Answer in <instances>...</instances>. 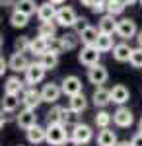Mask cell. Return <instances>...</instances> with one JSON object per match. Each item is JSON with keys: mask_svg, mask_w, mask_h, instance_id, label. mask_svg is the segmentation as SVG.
<instances>
[{"mask_svg": "<svg viewBox=\"0 0 142 146\" xmlns=\"http://www.w3.org/2000/svg\"><path fill=\"white\" fill-rule=\"evenodd\" d=\"M70 140V135L62 123H47V144L49 146H62Z\"/></svg>", "mask_w": 142, "mask_h": 146, "instance_id": "cell-1", "label": "cell"}, {"mask_svg": "<svg viewBox=\"0 0 142 146\" xmlns=\"http://www.w3.org/2000/svg\"><path fill=\"white\" fill-rule=\"evenodd\" d=\"M92 138H94V131H92L90 125L78 123L70 131V142L76 146H86L88 142H92Z\"/></svg>", "mask_w": 142, "mask_h": 146, "instance_id": "cell-2", "label": "cell"}, {"mask_svg": "<svg viewBox=\"0 0 142 146\" xmlns=\"http://www.w3.org/2000/svg\"><path fill=\"white\" fill-rule=\"evenodd\" d=\"M117 37H121L123 41H131V39H136L138 35V27H136V22L132 18H121L119 23H117Z\"/></svg>", "mask_w": 142, "mask_h": 146, "instance_id": "cell-3", "label": "cell"}, {"mask_svg": "<svg viewBox=\"0 0 142 146\" xmlns=\"http://www.w3.org/2000/svg\"><path fill=\"white\" fill-rule=\"evenodd\" d=\"M99 60H101V53L98 51V47L84 45L82 49H80V53H78V62L84 64V66H88V68L99 64Z\"/></svg>", "mask_w": 142, "mask_h": 146, "instance_id": "cell-4", "label": "cell"}, {"mask_svg": "<svg viewBox=\"0 0 142 146\" xmlns=\"http://www.w3.org/2000/svg\"><path fill=\"white\" fill-rule=\"evenodd\" d=\"M45 74H47V70H45L39 62H31L29 66H27V70L23 72V80H25V84L27 86H37V84H41L45 80Z\"/></svg>", "mask_w": 142, "mask_h": 146, "instance_id": "cell-5", "label": "cell"}, {"mask_svg": "<svg viewBox=\"0 0 142 146\" xmlns=\"http://www.w3.org/2000/svg\"><path fill=\"white\" fill-rule=\"evenodd\" d=\"M55 22L60 27H74V23L78 22V14L72 6H60L58 12H56Z\"/></svg>", "mask_w": 142, "mask_h": 146, "instance_id": "cell-6", "label": "cell"}, {"mask_svg": "<svg viewBox=\"0 0 142 146\" xmlns=\"http://www.w3.org/2000/svg\"><path fill=\"white\" fill-rule=\"evenodd\" d=\"M43 103V98H41V90H37V88H33V86H27L22 94V105L23 107H27V109H35L37 111V107Z\"/></svg>", "mask_w": 142, "mask_h": 146, "instance_id": "cell-7", "label": "cell"}, {"mask_svg": "<svg viewBox=\"0 0 142 146\" xmlns=\"http://www.w3.org/2000/svg\"><path fill=\"white\" fill-rule=\"evenodd\" d=\"M60 96H62L60 84H56V82H47V84H43V88H41L43 103H53V105H55L56 101L60 100Z\"/></svg>", "mask_w": 142, "mask_h": 146, "instance_id": "cell-8", "label": "cell"}, {"mask_svg": "<svg viewBox=\"0 0 142 146\" xmlns=\"http://www.w3.org/2000/svg\"><path fill=\"white\" fill-rule=\"evenodd\" d=\"M88 80H90V84H94L96 88H99V86H103L109 80V72H107V68L99 62L96 66L88 68Z\"/></svg>", "mask_w": 142, "mask_h": 146, "instance_id": "cell-9", "label": "cell"}, {"mask_svg": "<svg viewBox=\"0 0 142 146\" xmlns=\"http://www.w3.org/2000/svg\"><path fill=\"white\" fill-rule=\"evenodd\" d=\"M60 88H62V94L68 96V98H72V96H78V94H82V80L74 76V74H70V76H64L62 82H60Z\"/></svg>", "mask_w": 142, "mask_h": 146, "instance_id": "cell-10", "label": "cell"}, {"mask_svg": "<svg viewBox=\"0 0 142 146\" xmlns=\"http://www.w3.org/2000/svg\"><path fill=\"white\" fill-rule=\"evenodd\" d=\"M16 125L20 127V129H23V131H29L31 127H35L37 123V113H35V109H27V107H23L22 111L16 115Z\"/></svg>", "mask_w": 142, "mask_h": 146, "instance_id": "cell-11", "label": "cell"}, {"mask_svg": "<svg viewBox=\"0 0 142 146\" xmlns=\"http://www.w3.org/2000/svg\"><path fill=\"white\" fill-rule=\"evenodd\" d=\"M113 123L117 125L119 129H129V127L134 123V115H132V111L129 107L121 105V107H117L115 113H113Z\"/></svg>", "mask_w": 142, "mask_h": 146, "instance_id": "cell-12", "label": "cell"}, {"mask_svg": "<svg viewBox=\"0 0 142 146\" xmlns=\"http://www.w3.org/2000/svg\"><path fill=\"white\" fill-rule=\"evenodd\" d=\"M129 100H131V92H129V88L125 84H115L111 88V103H115V105L121 107V105H125Z\"/></svg>", "mask_w": 142, "mask_h": 146, "instance_id": "cell-13", "label": "cell"}, {"mask_svg": "<svg viewBox=\"0 0 142 146\" xmlns=\"http://www.w3.org/2000/svg\"><path fill=\"white\" fill-rule=\"evenodd\" d=\"M27 88L25 80H22L20 76H10L4 82V94H14V96H22L23 90Z\"/></svg>", "mask_w": 142, "mask_h": 146, "instance_id": "cell-14", "label": "cell"}, {"mask_svg": "<svg viewBox=\"0 0 142 146\" xmlns=\"http://www.w3.org/2000/svg\"><path fill=\"white\" fill-rule=\"evenodd\" d=\"M92 101H94V105H96L98 109H105L111 103V90L103 88V86L96 88L94 94H92Z\"/></svg>", "mask_w": 142, "mask_h": 146, "instance_id": "cell-15", "label": "cell"}, {"mask_svg": "<svg viewBox=\"0 0 142 146\" xmlns=\"http://www.w3.org/2000/svg\"><path fill=\"white\" fill-rule=\"evenodd\" d=\"M117 20H115V16H111V14H103L101 18H99L98 22V29L99 33H105V35H115L117 33Z\"/></svg>", "mask_w": 142, "mask_h": 146, "instance_id": "cell-16", "label": "cell"}, {"mask_svg": "<svg viewBox=\"0 0 142 146\" xmlns=\"http://www.w3.org/2000/svg\"><path fill=\"white\" fill-rule=\"evenodd\" d=\"M56 12H58V8L47 0V2H43V4H39V10H37V20H39L41 23H43V22H55Z\"/></svg>", "mask_w": 142, "mask_h": 146, "instance_id": "cell-17", "label": "cell"}, {"mask_svg": "<svg viewBox=\"0 0 142 146\" xmlns=\"http://www.w3.org/2000/svg\"><path fill=\"white\" fill-rule=\"evenodd\" d=\"M25 138L29 144H41V142H47V127H41V125H35L29 131H25Z\"/></svg>", "mask_w": 142, "mask_h": 146, "instance_id": "cell-18", "label": "cell"}, {"mask_svg": "<svg viewBox=\"0 0 142 146\" xmlns=\"http://www.w3.org/2000/svg\"><path fill=\"white\" fill-rule=\"evenodd\" d=\"M8 64H10V70H14V72H25L31 62L27 60L25 53H14L8 58Z\"/></svg>", "mask_w": 142, "mask_h": 146, "instance_id": "cell-19", "label": "cell"}, {"mask_svg": "<svg viewBox=\"0 0 142 146\" xmlns=\"http://www.w3.org/2000/svg\"><path fill=\"white\" fill-rule=\"evenodd\" d=\"M119 144V138H117V133L107 127V129H101L98 133V146H117Z\"/></svg>", "mask_w": 142, "mask_h": 146, "instance_id": "cell-20", "label": "cell"}, {"mask_svg": "<svg viewBox=\"0 0 142 146\" xmlns=\"http://www.w3.org/2000/svg\"><path fill=\"white\" fill-rule=\"evenodd\" d=\"M131 55H132V47L129 45L127 41L117 43L115 49H113V58H115L117 62H129V60H131Z\"/></svg>", "mask_w": 142, "mask_h": 146, "instance_id": "cell-21", "label": "cell"}, {"mask_svg": "<svg viewBox=\"0 0 142 146\" xmlns=\"http://www.w3.org/2000/svg\"><path fill=\"white\" fill-rule=\"evenodd\" d=\"M29 53H31L33 56H43L45 53H49V39H45V37H35V39H31V47H29Z\"/></svg>", "mask_w": 142, "mask_h": 146, "instance_id": "cell-22", "label": "cell"}, {"mask_svg": "<svg viewBox=\"0 0 142 146\" xmlns=\"http://www.w3.org/2000/svg\"><path fill=\"white\" fill-rule=\"evenodd\" d=\"M68 107L72 109L74 113H84L88 109V98L84 96V92L82 94H78V96H72V98H68Z\"/></svg>", "mask_w": 142, "mask_h": 146, "instance_id": "cell-23", "label": "cell"}, {"mask_svg": "<svg viewBox=\"0 0 142 146\" xmlns=\"http://www.w3.org/2000/svg\"><path fill=\"white\" fill-rule=\"evenodd\" d=\"M58 39H60V45H62V51H64V53L76 51V49H78V43H82L78 33H64L62 37H58Z\"/></svg>", "mask_w": 142, "mask_h": 146, "instance_id": "cell-24", "label": "cell"}, {"mask_svg": "<svg viewBox=\"0 0 142 146\" xmlns=\"http://www.w3.org/2000/svg\"><path fill=\"white\" fill-rule=\"evenodd\" d=\"M80 35V41H82V45H88V47H96V41H98L99 37V29L98 27H94V25H90V27H86Z\"/></svg>", "mask_w": 142, "mask_h": 146, "instance_id": "cell-25", "label": "cell"}, {"mask_svg": "<svg viewBox=\"0 0 142 146\" xmlns=\"http://www.w3.org/2000/svg\"><path fill=\"white\" fill-rule=\"evenodd\" d=\"M16 10L31 18V16H37L39 4H37L35 0H18V2H16Z\"/></svg>", "mask_w": 142, "mask_h": 146, "instance_id": "cell-26", "label": "cell"}, {"mask_svg": "<svg viewBox=\"0 0 142 146\" xmlns=\"http://www.w3.org/2000/svg\"><path fill=\"white\" fill-rule=\"evenodd\" d=\"M115 39H113V35H105V33H99L98 41H96V47H98V51L103 55V53H109L115 49Z\"/></svg>", "mask_w": 142, "mask_h": 146, "instance_id": "cell-27", "label": "cell"}, {"mask_svg": "<svg viewBox=\"0 0 142 146\" xmlns=\"http://www.w3.org/2000/svg\"><path fill=\"white\" fill-rule=\"evenodd\" d=\"M56 22H43L39 23L37 27V35L39 37H45V39H55L56 37Z\"/></svg>", "mask_w": 142, "mask_h": 146, "instance_id": "cell-28", "label": "cell"}, {"mask_svg": "<svg viewBox=\"0 0 142 146\" xmlns=\"http://www.w3.org/2000/svg\"><path fill=\"white\" fill-rule=\"evenodd\" d=\"M22 103V96H14V94H4L2 98V111H16Z\"/></svg>", "mask_w": 142, "mask_h": 146, "instance_id": "cell-29", "label": "cell"}, {"mask_svg": "<svg viewBox=\"0 0 142 146\" xmlns=\"http://www.w3.org/2000/svg\"><path fill=\"white\" fill-rule=\"evenodd\" d=\"M37 62H39L45 70H55V68L58 66V55L49 51V53H45L43 56H39V58H37Z\"/></svg>", "mask_w": 142, "mask_h": 146, "instance_id": "cell-30", "label": "cell"}, {"mask_svg": "<svg viewBox=\"0 0 142 146\" xmlns=\"http://www.w3.org/2000/svg\"><path fill=\"white\" fill-rule=\"evenodd\" d=\"M94 123L98 125L99 129H107L111 123H113V113L105 111V109H99L96 113V117H94Z\"/></svg>", "mask_w": 142, "mask_h": 146, "instance_id": "cell-31", "label": "cell"}, {"mask_svg": "<svg viewBox=\"0 0 142 146\" xmlns=\"http://www.w3.org/2000/svg\"><path fill=\"white\" fill-rule=\"evenodd\" d=\"M10 23H12V27L22 29V27H25V25L29 23V16H25V14H22V12L14 10L10 14Z\"/></svg>", "mask_w": 142, "mask_h": 146, "instance_id": "cell-32", "label": "cell"}, {"mask_svg": "<svg viewBox=\"0 0 142 146\" xmlns=\"http://www.w3.org/2000/svg\"><path fill=\"white\" fill-rule=\"evenodd\" d=\"M62 117H64V107L55 103L47 113V123H62Z\"/></svg>", "mask_w": 142, "mask_h": 146, "instance_id": "cell-33", "label": "cell"}, {"mask_svg": "<svg viewBox=\"0 0 142 146\" xmlns=\"http://www.w3.org/2000/svg\"><path fill=\"white\" fill-rule=\"evenodd\" d=\"M29 47H31V39L27 35H20L14 41V53H29Z\"/></svg>", "mask_w": 142, "mask_h": 146, "instance_id": "cell-34", "label": "cell"}, {"mask_svg": "<svg viewBox=\"0 0 142 146\" xmlns=\"http://www.w3.org/2000/svg\"><path fill=\"white\" fill-rule=\"evenodd\" d=\"M129 64L132 68H142V47H136V49H132V55H131V60H129Z\"/></svg>", "mask_w": 142, "mask_h": 146, "instance_id": "cell-35", "label": "cell"}, {"mask_svg": "<svg viewBox=\"0 0 142 146\" xmlns=\"http://www.w3.org/2000/svg\"><path fill=\"white\" fill-rule=\"evenodd\" d=\"M86 27H90V22H88L86 18H78V22L74 23V29H76V33H82Z\"/></svg>", "mask_w": 142, "mask_h": 146, "instance_id": "cell-36", "label": "cell"}, {"mask_svg": "<svg viewBox=\"0 0 142 146\" xmlns=\"http://www.w3.org/2000/svg\"><path fill=\"white\" fill-rule=\"evenodd\" d=\"M6 70H10V64H8V60L2 56V58H0V76H4Z\"/></svg>", "mask_w": 142, "mask_h": 146, "instance_id": "cell-37", "label": "cell"}, {"mask_svg": "<svg viewBox=\"0 0 142 146\" xmlns=\"http://www.w3.org/2000/svg\"><path fill=\"white\" fill-rule=\"evenodd\" d=\"M131 144L132 146H142V133H136V135L131 138Z\"/></svg>", "mask_w": 142, "mask_h": 146, "instance_id": "cell-38", "label": "cell"}, {"mask_svg": "<svg viewBox=\"0 0 142 146\" xmlns=\"http://www.w3.org/2000/svg\"><path fill=\"white\" fill-rule=\"evenodd\" d=\"M80 2H82V6H88V8L92 10V8H94V6L98 4L99 0H80Z\"/></svg>", "mask_w": 142, "mask_h": 146, "instance_id": "cell-39", "label": "cell"}, {"mask_svg": "<svg viewBox=\"0 0 142 146\" xmlns=\"http://www.w3.org/2000/svg\"><path fill=\"white\" fill-rule=\"evenodd\" d=\"M16 2H18V0H0V4H2L4 8H10V6H16Z\"/></svg>", "mask_w": 142, "mask_h": 146, "instance_id": "cell-40", "label": "cell"}, {"mask_svg": "<svg viewBox=\"0 0 142 146\" xmlns=\"http://www.w3.org/2000/svg\"><path fill=\"white\" fill-rule=\"evenodd\" d=\"M136 45L142 47V29H138V35H136Z\"/></svg>", "mask_w": 142, "mask_h": 146, "instance_id": "cell-41", "label": "cell"}, {"mask_svg": "<svg viewBox=\"0 0 142 146\" xmlns=\"http://www.w3.org/2000/svg\"><path fill=\"white\" fill-rule=\"evenodd\" d=\"M121 2H123L125 6H134V4H136L138 0H121Z\"/></svg>", "mask_w": 142, "mask_h": 146, "instance_id": "cell-42", "label": "cell"}, {"mask_svg": "<svg viewBox=\"0 0 142 146\" xmlns=\"http://www.w3.org/2000/svg\"><path fill=\"white\" fill-rule=\"evenodd\" d=\"M51 4H55V6H62V4H66V0H49Z\"/></svg>", "mask_w": 142, "mask_h": 146, "instance_id": "cell-43", "label": "cell"}, {"mask_svg": "<svg viewBox=\"0 0 142 146\" xmlns=\"http://www.w3.org/2000/svg\"><path fill=\"white\" fill-rule=\"evenodd\" d=\"M117 146H132V144H131V140H119Z\"/></svg>", "mask_w": 142, "mask_h": 146, "instance_id": "cell-44", "label": "cell"}, {"mask_svg": "<svg viewBox=\"0 0 142 146\" xmlns=\"http://www.w3.org/2000/svg\"><path fill=\"white\" fill-rule=\"evenodd\" d=\"M138 131L142 133V117H140V121H138Z\"/></svg>", "mask_w": 142, "mask_h": 146, "instance_id": "cell-45", "label": "cell"}, {"mask_svg": "<svg viewBox=\"0 0 142 146\" xmlns=\"http://www.w3.org/2000/svg\"><path fill=\"white\" fill-rule=\"evenodd\" d=\"M138 4H140V6H142V0H138Z\"/></svg>", "mask_w": 142, "mask_h": 146, "instance_id": "cell-46", "label": "cell"}, {"mask_svg": "<svg viewBox=\"0 0 142 146\" xmlns=\"http://www.w3.org/2000/svg\"><path fill=\"white\" fill-rule=\"evenodd\" d=\"M20 146H22V144H20Z\"/></svg>", "mask_w": 142, "mask_h": 146, "instance_id": "cell-47", "label": "cell"}]
</instances>
